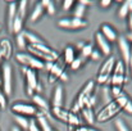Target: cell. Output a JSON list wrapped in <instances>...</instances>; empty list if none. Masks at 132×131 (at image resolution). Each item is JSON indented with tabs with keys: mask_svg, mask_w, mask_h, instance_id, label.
<instances>
[{
	"mask_svg": "<svg viewBox=\"0 0 132 131\" xmlns=\"http://www.w3.org/2000/svg\"><path fill=\"white\" fill-rule=\"evenodd\" d=\"M26 49H27V53H30L35 58L43 60L44 63H53L60 58V55L56 50H54L53 48H50L45 43L30 44V45H27Z\"/></svg>",
	"mask_w": 132,
	"mask_h": 131,
	"instance_id": "6da1fadb",
	"label": "cell"
},
{
	"mask_svg": "<svg viewBox=\"0 0 132 131\" xmlns=\"http://www.w3.org/2000/svg\"><path fill=\"white\" fill-rule=\"evenodd\" d=\"M50 113L55 120L65 124L68 126V131H73V129L82 125V120L80 118L78 114H76L68 109H64L62 107H51Z\"/></svg>",
	"mask_w": 132,
	"mask_h": 131,
	"instance_id": "7a4b0ae2",
	"label": "cell"
},
{
	"mask_svg": "<svg viewBox=\"0 0 132 131\" xmlns=\"http://www.w3.org/2000/svg\"><path fill=\"white\" fill-rule=\"evenodd\" d=\"M94 90H95V81L88 80L87 82L81 87L80 93L77 94V96H76V99H75V102H73V104H72L71 112L78 114V113L81 112V109L86 105L88 98H90L91 95H94Z\"/></svg>",
	"mask_w": 132,
	"mask_h": 131,
	"instance_id": "3957f363",
	"label": "cell"
},
{
	"mask_svg": "<svg viewBox=\"0 0 132 131\" xmlns=\"http://www.w3.org/2000/svg\"><path fill=\"white\" fill-rule=\"evenodd\" d=\"M22 72L24 75V81H26V86H24L26 95L32 96L35 94H40L43 91V85L39 82V77H37L36 71L22 67Z\"/></svg>",
	"mask_w": 132,
	"mask_h": 131,
	"instance_id": "277c9868",
	"label": "cell"
},
{
	"mask_svg": "<svg viewBox=\"0 0 132 131\" xmlns=\"http://www.w3.org/2000/svg\"><path fill=\"white\" fill-rule=\"evenodd\" d=\"M116 62H117V59L110 55V57H106V59L100 64L97 75H96V82L99 85H106L110 81V77H112Z\"/></svg>",
	"mask_w": 132,
	"mask_h": 131,
	"instance_id": "5b68a950",
	"label": "cell"
},
{
	"mask_svg": "<svg viewBox=\"0 0 132 131\" xmlns=\"http://www.w3.org/2000/svg\"><path fill=\"white\" fill-rule=\"evenodd\" d=\"M15 60L18 64H21L24 68H30V70H45V63L43 60L35 58L34 55H31L27 51H19L15 54Z\"/></svg>",
	"mask_w": 132,
	"mask_h": 131,
	"instance_id": "8992f818",
	"label": "cell"
},
{
	"mask_svg": "<svg viewBox=\"0 0 132 131\" xmlns=\"http://www.w3.org/2000/svg\"><path fill=\"white\" fill-rule=\"evenodd\" d=\"M121 107L117 104L116 100H112L109 103H106L97 113H96V121L103 124V122H108L113 118H116L119 113H121Z\"/></svg>",
	"mask_w": 132,
	"mask_h": 131,
	"instance_id": "52a82bcc",
	"label": "cell"
},
{
	"mask_svg": "<svg viewBox=\"0 0 132 131\" xmlns=\"http://www.w3.org/2000/svg\"><path fill=\"white\" fill-rule=\"evenodd\" d=\"M45 70L47 71V81H49V84H55V82L59 81L62 73L65 72V63L62 62V58H59L56 62L45 63Z\"/></svg>",
	"mask_w": 132,
	"mask_h": 131,
	"instance_id": "ba28073f",
	"label": "cell"
},
{
	"mask_svg": "<svg viewBox=\"0 0 132 131\" xmlns=\"http://www.w3.org/2000/svg\"><path fill=\"white\" fill-rule=\"evenodd\" d=\"M10 111L17 114V116H23V117H30V118H35L36 114L39 113L37 108L31 104V103H24V102H15L10 105Z\"/></svg>",
	"mask_w": 132,
	"mask_h": 131,
	"instance_id": "9c48e42d",
	"label": "cell"
},
{
	"mask_svg": "<svg viewBox=\"0 0 132 131\" xmlns=\"http://www.w3.org/2000/svg\"><path fill=\"white\" fill-rule=\"evenodd\" d=\"M127 82V77H126V64L123 63L122 59L116 62L112 77H110V86H122Z\"/></svg>",
	"mask_w": 132,
	"mask_h": 131,
	"instance_id": "30bf717a",
	"label": "cell"
},
{
	"mask_svg": "<svg viewBox=\"0 0 132 131\" xmlns=\"http://www.w3.org/2000/svg\"><path fill=\"white\" fill-rule=\"evenodd\" d=\"M1 77V89L6 96H10L13 93V70L8 63L3 64Z\"/></svg>",
	"mask_w": 132,
	"mask_h": 131,
	"instance_id": "8fae6325",
	"label": "cell"
},
{
	"mask_svg": "<svg viewBox=\"0 0 132 131\" xmlns=\"http://www.w3.org/2000/svg\"><path fill=\"white\" fill-rule=\"evenodd\" d=\"M87 25L88 23L86 19H77V18H73V17H65V18H62V19L58 21V26L60 28L72 30V31L86 28Z\"/></svg>",
	"mask_w": 132,
	"mask_h": 131,
	"instance_id": "7c38bea8",
	"label": "cell"
},
{
	"mask_svg": "<svg viewBox=\"0 0 132 131\" xmlns=\"http://www.w3.org/2000/svg\"><path fill=\"white\" fill-rule=\"evenodd\" d=\"M31 98H32L34 105L37 108V111H39L40 113H43V114L47 116V117L50 118V116H51L50 109H51V108H50L49 102L45 99L44 96H41V94H35V95H32Z\"/></svg>",
	"mask_w": 132,
	"mask_h": 131,
	"instance_id": "4fadbf2b",
	"label": "cell"
},
{
	"mask_svg": "<svg viewBox=\"0 0 132 131\" xmlns=\"http://www.w3.org/2000/svg\"><path fill=\"white\" fill-rule=\"evenodd\" d=\"M118 48H119V53L122 57L123 63L127 66L128 59H130V54H131V43L126 39V36H118Z\"/></svg>",
	"mask_w": 132,
	"mask_h": 131,
	"instance_id": "5bb4252c",
	"label": "cell"
},
{
	"mask_svg": "<svg viewBox=\"0 0 132 131\" xmlns=\"http://www.w3.org/2000/svg\"><path fill=\"white\" fill-rule=\"evenodd\" d=\"M95 44H96V49L105 57H110V53H112V48H110V43L97 31L95 34Z\"/></svg>",
	"mask_w": 132,
	"mask_h": 131,
	"instance_id": "9a60e30c",
	"label": "cell"
},
{
	"mask_svg": "<svg viewBox=\"0 0 132 131\" xmlns=\"http://www.w3.org/2000/svg\"><path fill=\"white\" fill-rule=\"evenodd\" d=\"M17 1H10L8 3V10H6V27L8 32L13 34V22L17 17Z\"/></svg>",
	"mask_w": 132,
	"mask_h": 131,
	"instance_id": "2e32d148",
	"label": "cell"
},
{
	"mask_svg": "<svg viewBox=\"0 0 132 131\" xmlns=\"http://www.w3.org/2000/svg\"><path fill=\"white\" fill-rule=\"evenodd\" d=\"M99 32H100L109 43H114V41L118 40V34H117L116 28H114L113 26L108 25V23H103V25L100 26V31H99Z\"/></svg>",
	"mask_w": 132,
	"mask_h": 131,
	"instance_id": "e0dca14e",
	"label": "cell"
},
{
	"mask_svg": "<svg viewBox=\"0 0 132 131\" xmlns=\"http://www.w3.org/2000/svg\"><path fill=\"white\" fill-rule=\"evenodd\" d=\"M0 54L4 60H9L13 55V44L6 37L0 40Z\"/></svg>",
	"mask_w": 132,
	"mask_h": 131,
	"instance_id": "ac0fdd59",
	"label": "cell"
},
{
	"mask_svg": "<svg viewBox=\"0 0 132 131\" xmlns=\"http://www.w3.org/2000/svg\"><path fill=\"white\" fill-rule=\"evenodd\" d=\"M64 104V90L62 85H56L51 96V107H62Z\"/></svg>",
	"mask_w": 132,
	"mask_h": 131,
	"instance_id": "d6986e66",
	"label": "cell"
},
{
	"mask_svg": "<svg viewBox=\"0 0 132 131\" xmlns=\"http://www.w3.org/2000/svg\"><path fill=\"white\" fill-rule=\"evenodd\" d=\"M35 120H36L39 127L41 129V131H53L54 130V127L51 126V124H50V121H49L50 118H49L47 116H45V114L39 112V113L36 114Z\"/></svg>",
	"mask_w": 132,
	"mask_h": 131,
	"instance_id": "ffe728a7",
	"label": "cell"
},
{
	"mask_svg": "<svg viewBox=\"0 0 132 131\" xmlns=\"http://www.w3.org/2000/svg\"><path fill=\"white\" fill-rule=\"evenodd\" d=\"M80 113H81L84 121L87 125H94L96 122V114L94 112V108H91V107H84Z\"/></svg>",
	"mask_w": 132,
	"mask_h": 131,
	"instance_id": "44dd1931",
	"label": "cell"
},
{
	"mask_svg": "<svg viewBox=\"0 0 132 131\" xmlns=\"http://www.w3.org/2000/svg\"><path fill=\"white\" fill-rule=\"evenodd\" d=\"M86 10H87V6H85L84 4H81V3L77 1V4H75V6H73L72 17L73 18H77V19H85Z\"/></svg>",
	"mask_w": 132,
	"mask_h": 131,
	"instance_id": "7402d4cb",
	"label": "cell"
},
{
	"mask_svg": "<svg viewBox=\"0 0 132 131\" xmlns=\"http://www.w3.org/2000/svg\"><path fill=\"white\" fill-rule=\"evenodd\" d=\"M76 58V50L72 45H68L64 48V51H63V62L65 64H71L73 62V59Z\"/></svg>",
	"mask_w": 132,
	"mask_h": 131,
	"instance_id": "603a6c76",
	"label": "cell"
},
{
	"mask_svg": "<svg viewBox=\"0 0 132 131\" xmlns=\"http://www.w3.org/2000/svg\"><path fill=\"white\" fill-rule=\"evenodd\" d=\"M44 13H45L44 6L41 5V3H37V4L34 6V9H32L31 14H30V21H31V22H36V21H39V19L44 16Z\"/></svg>",
	"mask_w": 132,
	"mask_h": 131,
	"instance_id": "cb8c5ba5",
	"label": "cell"
},
{
	"mask_svg": "<svg viewBox=\"0 0 132 131\" xmlns=\"http://www.w3.org/2000/svg\"><path fill=\"white\" fill-rule=\"evenodd\" d=\"M23 35H24V37H26V41H27V45H30V44H40V43H45L44 40L40 37V36H37L36 34H34V32H30V31H26V30H23Z\"/></svg>",
	"mask_w": 132,
	"mask_h": 131,
	"instance_id": "d4e9b609",
	"label": "cell"
},
{
	"mask_svg": "<svg viewBox=\"0 0 132 131\" xmlns=\"http://www.w3.org/2000/svg\"><path fill=\"white\" fill-rule=\"evenodd\" d=\"M28 1L27 0H21L17 5V16L21 17L22 19H26L27 17V9H28Z\"/></svg>",
	"mask_w": 132,
	"mask_h": 131,
	"instance_id": "484cf974",
	"label": "cell"
},
{
	"mask_svg": "<svg viewBox=\"0 0 132 131\" xmlns=\"http://www.w3.org/2000/svg\"><path fill=\"white\" fill-rule=\"evenodd\" d=\"M14 122H15V125H17V127H18V129H21V130H28L30 120H28L27 117L14 114Z\"/></svg>",
	"mask_w": 132,
	"mask_h": 131,
	"instance_id": "4316f807",
	"label": "cell"
},
{
	"mask_svg": "<svg viewBox=\"0 0 132 131\" xmlns=\"http://www.w3.org/2000/svg\"><path fill=\"white\" fill-rule=\"evenodd\" d=\"M23 27H24V19H22L21 17H15L14 22H13V34L14 35H18L23 31Z\"/></svg>",
	"mask_w": 132,
	"mask_h": 131,
	"instance_id": "83f0119b",
	"label": "cell"
},
{
	"mask_svg": "<svg viewBox=\"0 0 132 131\" xmlns=\"http://www.w3.org/2000/svg\"><path fill=\"white\" fill-rule=\"evenodd\" d=\"M41 5L44 6L45 12L49 14V16H54L56 9H55V3L51 1V0H43L41 1Z\"/></svg>",
	"mask_w": 132,
	"mask_h": 131,
	"instance_id": "f1b7e54d",
	"label": "cell"
},
{
	"mask_svg": "<svg viewBox=\"0 0 132 131\" xmlns=\"http://www.w3.org/2000/svg\"><path fill=\"white\" fill-rule=\"evenodd\" d=\"M86 60L87 59H85V58H82V57H76L75 59H73V62L69 64V68L72 70V71H78L80 68H82V66L86 63Z\"/></svg>",
	"mask_w": 132,
	"mask_h": 131,
	"instance_id": "f546056e",
	"label": "cell"
},
{
	"mask_svg": "<svg viewBox=\"0 0 132 131\" xmlns=\"http://www.w3.org/2000/svg\"><path fill=\"white\" fill-rule=\"evenodd\" d=\"M92 50H94L92 44L85 43L84 48H82V49H80V57H82V58H85V59H88V58H90V55H91V53H92Z\"/></svg>",
	"mask_w": 132,
	"mask_h": 131,
	"instance_id": "4dcf8cb0",
	"label": "cell"
},
{
	"mask_svg": "<svg viewBox=\"0 0 132 131\" xmlns=\"http://www.w3.org/2000/svg\"><path fill=\"white\" fill-rule=\"evenodd\" d=\"M114 126L117 131H131L130 127L127 126V124L122 120V118H116L114 120Z\"/></svg>",
	"mask_w": 132,
	"mask_h": 131,
	"instance_id": "1f68e13d",
	"label": "cell"
},
{
	"mask_svg": "<svg viewBox=\"0 0 132 131\" xmlns=\"http://www.w3.org/2000/svg\"><path fill=\"white\" fill-rule=\"evenodd\" d=\"M15 41H17V46H18L21 50H23V49L27 48V41H26V37H24V35H23V31H22L21 34L15 35Z\"/></svg>",
	"mask_w": 132,
	"mask_h": 131,
	"instance_id": "d6a6232c",
	"label": "cell"
},
{
	"mask_svg": "<svg viewBox=\"0 0 132 131\" xmlns=\"http://www.w3.org/2000/svg\"><path fill=\"white\" fill-rule=\"evenodd\" d=\"M128 16H130V9H128L126 1H123V3L121 4L119 9H118V17L123 19V18H127Z\"/></svg>",
	"mask_w": 132,
	"mask_h": 131,
	"instance_id": "836d02e7",
	"label": "cell"
},
{
	"mask_svg": "<svg viewBox=\"0 0 132 131\" xmlns=\"http://www.w3.org/2000/svg\"><path fill=\"white\" fill-rule=\"evenodd\" d=\"M109 90H110V95H112V98H117L122 91H123V87L122 86H110L109 87Z\"/></svg>",
	"mask_w": 132,
	"mask_h": 131,
	"instance_id": "e575fe53",
	"label": "cell"
},
{
	"mask_svg": "<svg viewBox=\"0 0 132 131\" xmlns=\"http://www.w3.org/2000/svg\"><path fill=\"white\" fill-rule=\"evenodd\" d=\"M8 105V100H6V95L4 94L3 90H0V109H5Z\"/></svg>",
	"mask_w": 132,
	"mask_h": 131,
	"instance_id": "d590c367",
	"label": "cell"
},
{
	"mask_svg": "<svg viewBox=\"0 0 132 131\" xmlns=\"http://www.w3.org/2000/svg\"><path fill=\"white\" fill-rule=\"evenodd\" d=\"M27 131H41V129L39 127V125H37V122H36L35 118H31L30 120V125H28V130Z\"/></svg>",
	"mask_w": 132,
	"mask_h": 131,
	"instance_id": "8d00e7d4",
	"label": "cell"
},
{
	"mask_svg": "<svg viewBox=\"0 0 132 131\" xmlns=\"http://www.w3.org/2000/svg\"><path fill=\"white\" fill-rule=\"evenodd\" d=\"M75 1L73 0H64L63 3H62V5H63V10H69V9H72V6H75Z\"/></svg>",
	"mask_w": 132,
	"mask_h": 131,
	"instance_id": "74e56055",
	"label": "cell"
},
{
	"mask_svg": "<svg viewBox=\"0 0 132 131\" xmlns=\"http://www.w3.org/2000/svg\"><path fill=\"white\" fill-rule=\"evenodd\" d=\"M103 57V54L96 49V48H94V50H92V53H91V55H90V58L92 59V60H99L100 58Z\"/></svg>",
	"mask_w": 132,
	"mask_h": 131,
	"instance_id": "f35d334b",
	"label": "cell"
},
{
	"mask_svg": "<svg viewBox=\"0 0 132 131\" xmlns=\"http://www.w3.org/2000/svg\"><path fill=\"white\" fill-rule=\"evenodd\" d=\"M122 111H125L127 114H132V100L130 99L126 104H125V107L122 108Z\"/></svg>",
	"mask_w": 132,
	"mask_h": 131,
	"instance_id": "ab89813d",
	"label": "cell"
},
{
	"mask_svg": "<svg viewBox=\"0 0 132 131\" xmlns=\"http://www.w3.org/2000/svg\"><path fill=\"white\" fill-rule=\"evenodd\" d=\"M100 5H101V8H109L112 5V0H101Z\"/></svg>",
	"mask_w": 132,
	"mask_h": 131,
	"instance_id": "60d3db41",
	"label": "cell"
},
{
	"mask_svg": "<svg viewBox=\"0 0 132 131\" xmlns=\"http://www.w3.org/2000/svg\"><path fill=\"white\" fill-rule=\"evenodd\" d=\"M127 66H128V68H130V73H131V77H132V44H131V54H130V59H128Z\"/></svg>",
	"mask_w": 132,
	"mask_h": 131,
	"instance_id": "b9f144b4",
	"label": "cell"
},
{
	"mask_svg": "<svg viewBox=\"0 0 132 131\" xmlns=\"http://www.w3.org/2000/svg\"><path fill=\"white\" fill-rule=\"evenodd\" d=\"M69 80V77H68V73L67 72H64V73H62V76H60V79H59V81H62V82H67Z\"/></svg>",
	"mask_w": 132,
	"mask_h": 131,
	"instance_id": "7bdbcfd3",
	"label": "cell"
},
{
	"mask_svg": "<svg viewBox=\"0 0 132 131\" xmlns=\"http://www.w3.org/2000/svg\"><path fill=\"white\" fill-rule=\"evenodd\" d=\"M87 129H88V127L84 126V125H81V126H78V127L73 129V131H87Z\"/></svg>",
	"mask_w": 132,
	"mask_h": 131,
	"instance_id": "ee69618b",
	"label": "cell"
},
{
	"mask_svg": "<svg viewBox=\"0 0 132 131\" xmlns=\"http://www.w3.org/2000/svg\"><path fill=\"white\" fill-rule=\"evenodd\" d=\"M126 4L130 9V14H132V0H126Z\"/></svg>",
	"mask_w": 132,
	"mask_h": 131,
	"instance_id": "f6af8a7d",
	"label": "cell"
},
{
	"mask_svg": "<svg viewBox=\"0 0 132 131\" xmlns=\"http://www.w3.org/2000/svg\"><path fill=\"white\" fill-rule=\"evenodd\" d=\"M128 27H130V31H132V14L128 16Z\"/></svg>",
	"mask_w": 132,
	"mask_h": 131,
	"instance_id": "bcb514c9",
	"label": "cell"
},
{
	"mask_svg": "<svg viewBox=\"0 0 132 131\" xmlns=\"http://www.w3.org/2000/svg\"><path fill=\"white\" fill-rule=\"evenodd\" d=\"M78 3H81V4H84L85 6H87V5H90V4H91V1H88V0H80Z\"/></svg>",
	"mask_w": 132,
	"mask_h": 131,
	"instance_id": "7dc6e473",
	"label": "cell"
},
{
	"mask_svg": "<svg viewBox=\"0 0 132 131\" xmlns=\"http://www.w3.org/2000/svg\"><path fill=\"white\" fill-rule=\"evenodd\" d=\"M126 39H127L128 41H131V43H132V31H130V32L127 34V36H126Z\"/></svg>",
	"mask_w": 132,
	"mask_h": 131,
	"instance_id": "c3c4849f",
	"label": "cell"
},
{
	"mask_svg": "<svg viewBox=\"0 0 132 131\" xmlns=\"http://www.w3.org/2000/svg\"><path fill=\"white\" fill-rule=\"evenodd\" d=\"M87 131H100V130H99V129H96V127H94V126H92V127H88V129H87Z\"/></svg>",
	"mask_w": 132,
	"mask_h": 131,
	"instance_id": "681fc988",
	"label": "cell"
},
{
	"mask_svg": "<svg viewBox=\"0 0 132 131\" xmlns=\"http://www.w3.org/2000/svg\"><path fill=\"white\" fill-rule=\"evenodd\" d=\"M10 131H22V130H21V129H18L17 126H14V127H12V129H10Z\"/></svg>",
	"mask_w": 132,
	"mask_h": 131,
	"instance_id": "f907efd6",
	"label": "cell"
},
{
	"mask_svg": "<svg viewBox=\"0 0 132 131\" xmlns=\"http://www.w3.org/2000/svg\"><path fill=\"white\" fill-rule=\"evenodd\" d=\"M53 131H56V130H55V129H54V130H53Z\"/></svg>",
	"mask_w": 132,
	"mask_h": 131,
	"instance_id": "816d5d0a",
	"label": "cell"
},
{
	"mask_svg": "<svg viewBox=\"0 0 132 131\" xmlns=\"http://www.w3.org/2000/svg\"><path fill=\"white\" fill-rule=\"evenodd\" d=\"M0 30H1V26H0Z\"/></svg>",
	"mask_w": 132,
	"mask_h": 131,
	"instance_id": "f5cc1de1",
	"label": "cell"
}]
</instances>
